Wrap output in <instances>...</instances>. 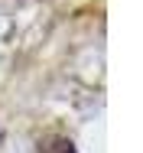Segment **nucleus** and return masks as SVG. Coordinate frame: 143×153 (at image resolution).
Returning a JSON list of instances; mask_svg holds the SVG:
<instances>
[{"label": "nucleus", "instance_id": "f257e3e1", "mask_svg": "<svg viewBox=\"0 0 143 153\" xmlns=\"http://www.w3.org/2000/svg\"><path fill=\"white\" fill-rule=\"evenodd\" d=\"M39 153H78V150H75V143H72V140H65V137H56V140H49V143H46Z\"/></svg>", "mask_w": 143, "mask_h": 153}]
</instances>
